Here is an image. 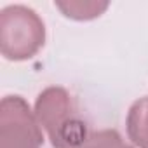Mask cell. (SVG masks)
Segmentation results:
<instances>
[{
	"mask_svg": "<svg viewBox=\"0 0 148 148\" xmlns=\"http://www.w3.org/2000/svg\"><path fill=\"white\" fill-rule=\"evenodd\" d=\"M33 113L54 148H77L89 136L75 99L64 87H45L35 99Z\"/></svg>",
	"mask_w": 148,
	"mask_h": 148,
	"instance_id": "obj_1",
	"label": "cell"
},
{
	"mask_svg": "<svg viewBox=\"0 0 148 148\" xmlns=\"http://www.w3.org/2000/svg\"><path fill=\"white\" fill-rule=\"evenodd\" d=\"M45 44L42 18L26 5H7L0 11V51L9 61H28Z\"/></svg>",
	"mask_w": 148,
	"mask_h": 148,
	"instance_id": "obj_2",
	"label": "cell"
},
{
	"mask_svg": "<svg viewBox=\"0 0 148 148\" xmlns=\"http://www.w3.org/2000/svg\"><path fill=\"white\" fill-rule=\"evenodd\" d=\"M44 132L25 98L12 94L0 103V148H42Z\"/></svg>",
	"mask_w": 148,
	"mask_h": 148,
	"instance_id": "obj_3",
	"label": "cell"
},
{
	"mask_svg": "<svg viewBox=\"0 0 148 148\" xmlns=\"http://www.w3.org/2000/svg\"><path fill=\"white\" fill-rule=\"evenodd\" d=\"M125 131L134 146L148 148V96H143L131 105L125 117Z\"/></svg>",
	"mask_w": 148,
	"mask_h": 148,
	"instance_id": "obj_4",
	"label": "cell"
},
{
	"mask_svg": "<svg viewBox=\"0 0 148 148\" xmlns=\"http://www.w3.org/2000/svg\"><path fill=\"white\" fill-rule=\"evenodd\" d=\"M54 7H58L64 18H70L73 21H91L99 18L108 7L110 2H99V0H58L54 2Z\"/></svg>",
	"mask_w": 148,
	"mask_h": 148,
	"instance_id": "obj_5",
	"label": "cell"
},
{
	"mask_svg": "<svg viewBox=\"0 0 148 148\" xmlns=\"http://www.w3.org/2000/svg\"><path fill=\"white\" fill-rule=\"evenodd\" d=\"M125 143L119 131L115 129H101L89 132V136L84 139V143L77 148H122Z\"/></svg>",
	"mask_w": 148,
	"mask_h": 148,
	"instance_id": "obj_6",
	"label": "cell"
},
{
	"mask_svg": "<svg viewBox=\"0 0 148 148\" xmlns=\"http://www.w3.org/2000/svg\"><path fill=\"white\" fill-rule=\"evenodd\" d=\"M122 148H132V146H129V145H124V146H122Z\"/></svg>",
	"mask_w": 148,
	"mask_h": 148,
	"instance_id": "obj_7",
	"label": "cell"
}]
</instances>
